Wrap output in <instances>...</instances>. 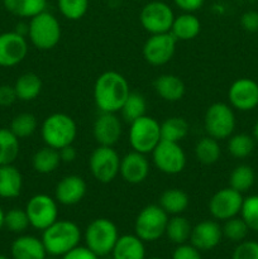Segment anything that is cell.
I'll use <instances>...</instances> for the list:
<instances>
[{
	"mask_svg": "<svg viewBox=\"0 0 258 259\" xmlns=\"http://www.w3.org/2000/svg\"><path fill=\"white\" fill-rule=\"evenodd\" d=\"M232 259H258V242L243 240L235 247Z\"/></svg>",
	"mask_w": 258,
	"mask_h": 259,
	"instance_id": "obj_42",
	"label": "cell"
},
{
	"mask_svg": "<svg viewBox=\"0 0 258 259\" xmlns=\"http://www.w3.org/2000/svg\"><path fill=\"white\" fill-rule=\"evenodd\" d=\"M28 55V42L18 32H5L0 34V66L13 67L19 65Z\"/></svg>",
	"mask_w": 258,
	"mask_h": 259,
	"instance_id": "obj_16",
	"label": "cell"
},
{
	"mask_svg": "<svg viewBox=\"0 0 258 259\" xmlns=\"http://www.w3.org/2000/svg\"><path fill=\"white\" fill-rule=\"evenodd\" d=\"M5 9L19 18H33L45 12L47 0H3Z\"/></svg>",
	"mask_w": 258,
	"mask_h": 259,
	"instance_id": "obj_29",
	"label": "cell"
},
{
	"mask_svg": "<svg viewBox=\"0 0 258 259\" xmlns=\"http://www.w3.org/2000/svg\"><path fill=\"white\" fill-rule=\"evenodd\" d=\"M222 156V148L218 139L206 136L199 139L195 146V157L200 163L205 166L217 163Z\"/></svg>",
	"mask_w": 258,
	"mask_h": 259,
	"instance_id": "obj_30",
	"label": "cell"
},
{
	"mask_svg": "<svg viewBox=\"0 0 258 259\" xmlns=\"http://www.w3.org/2000/svg\"><path fill=\"white\" fill-rule=\"evenodd\" d=\"M118 238L119 232L116 225L105 218L93 220L85 230L86 247L98 257L111 254Z\"/></svg>",
	"mask_w": 258,
	"mask_h": 259,
	"instance_id": "obj_5",
	"label": "cell"
},
{
	"mask_svg": "<svg viewBox=\"0 0 258 259\" xmlns=\"http://www.w3.org/2000/svg\"><path fill=\"white\" fill-rule=\"evenodd\" d=\"M98 259H114L113 257H109V255H103V257H99Z\"/></svg>",
	"mask_w": 258,
	"mask_h": 259,
	"instance_id": "obj_51",
	"label": "cell"
},
{
	"mask_svg": "<svg viewBox=\"0 0 258 259\" xmlns=\"http://www.w3.org/2000/svg\"><path fill=\"white\" fill-rule=\"evenodd\" d=\"M42 242L47 254L52 257H62L76 248L81 240V230L77 224L71 220H56L52 225L43 230Z\"/></svg>",
	"mask_w": 258,
	"mask_h": 259,
	"instance_id": "obj_2",
	"label": "cell"
},
{
	"mask_svg": "<svg viewBox=\"0 0 258 259\" xmlns=\"http://www.w3.org/2000/svg\"><path fill=\"white\" fill-rule=\"evenodd\" d=\"M61 14L68 20H78L89 9V0H57Z\"/></svg>",
	"mask_w": 258,
	"mask_h": 259,
	"instance_id": "obj_40",
	"label": "cell"
},
{
	"mask_svg": "<svg viewBox=\"0 0 258 259\" xmlns=\"http://www.w3.org/2000/svg\"><path fill=\"white\" fill-rule=\"evenodd\" d=\"M25 211L30 227L43 232L58 220V202L55 197L46 194H37L28 200Z\"/></svg>",
	"mask_w": 258,
	"mask_h": 259,
	"instance_id": "obj_10",
	"label": "cell"
},
{
	"mask_svg": "<svg viewBox=\"0 0 258 259\" xmlns=\"http://www.w3.org/2000/svg\"><path fill=\"white\" fill-rule=\"evenodd\" d=\"M190 125L182 116H171L161 123V139L162 141L176 142L180 143L189 134Z\"/></svg>",
	"mask_w": 258,
	"mask_h": 259,
	"instance_id": "obj_31",
	"label": "cell"
},
{
	"mask_svg": "<svg viewBox=\"0 0 258 259\" xmlns=\"http://www.w3.org/2000/svg\"><path fill=\"white\" fill-rule=\"evenodd\" d=\"M58 153H60V158L62 163H72L76 159V157H77V152H76L73 144L58 149Z\"/></svg>",
	"mask_w": 258,
	"mask_h": 259,
	"instance_id": "obj_48",
	"label": "cell"
},
{
	"mask_svg": "<svg viewBox=\"0 0 258 259\" xmlns=\"http://www.w3.org/2000/svg\"><path fill=\"white\" fill-rule=\"evenodd\" d=\"M61 25L57 18L52 13H39L30 18L28 24V38L35 48L40 51H48L55 48L61 40Z\"/></svg>",
	"mask_w": 258,
	"mask_h": 259,
	"instance_id": "obj_4",
	"label": "cell"
},
{
	"mask_svg": "<svg viewBox=\"0 0 258 259\" xmlns=\"http://www.w3.org/2000/svg\"><path fill=\"white\" fill-rule=\"evenodd\" d=\"M254 182V169L248 164H239V166L234 167V169L229 175V187L240 192V194L249 191Z\"/></svg>",
	"mask_w": 258,
	"mask_h": 259,
	"instance_id": "obj_34",
	"label": "cell"
},
{
	"mask_svg": "<svg viewBox=\"0 0 258 259\" xmlns=\"http://www.w3.org/2000/svg\"><path fill=\"white\" fill-rule=\"evenodd\" d=\"M153 163L162 174L179 175L186 166V154L180 143L162 141L152 152Z\"/></svg>",
	"mask_w": 258,
	"mask_h": 259,
	"instance_id": "obj_11",
	"label": "cell"
},
{
	"mask_svg": "<svg viewBox=\"0 0 258 259\" xmlns=\"http://www.w3.org/2000/svg\"><path fill=\"white\" fill-rule=\"evenodd\" d=\"M230 106L240 111H250L258 106V83L248 77L235 80L228 90Z\"/></svg>",
	"mask_w": 258,
	"mask_h": 259,
	"instance_id": "obj_15",
	"label": "cell"
},
{
	"mask_svg": "<svg viewBox=\"0 0 258 259\" xmlns=\"http://www.w3.org/2000/svg\"><path fill=\"white\" fill-rule=\"evenodd\" d=\"M40 136L46 146L61 149L73 144L77 136V125L72 116L65 113L48 115L40 126Z\"/></svg>",
	"mask_w": 258,
	"mask_h": 259,
	"instance_id": "obj_3",
	"label": "cell"
},
{
	"mask_svg": "<svg viewBox=\"0 0 258 259\" xmlns=\"http://www.w3.org/2000/svg\"><path fill=\"white\" fill-rule=\"evenodd\" d=\"M147 101L142 94L131 93L120 109L121 118L125 123L131 124L137 119L146 115Z\"/></svg>",
	"mask_w": 258,
	"mask_h": 259,
	"instance_id": "obj_35",
	"label": "cell"
},
{
	"mask_svg": "<svg viewBox=\"0 0 258 259\" xmlns=\"http://www.w3.org/2000/svg\"><path fill=\"white\" fill-rule=\"evenodd\" d=\"M4 217H5V211L2 209V206H0V230L4 228Z\"/></svg>",
	"mask_w": 258,
	"mask_h": 259,
	"instance_id": "obj_49",
	"label": "cell"
},
{
	"mask_svg": "<svg viewBox=\"0 0 258 259\" xmlns=\"http://www.w3.org/2000/svg\"><path fill=\"white\" fill-rule=\"evenodd\" d=\"M13 259H46L47 250L42 239L33 235H20L10 247Z\"/></svg>",
	"mask_w": 258,
	"mask_h": 259,
	"instance_id": "obj_21",
	"label": "cell"
},
{
	"mask_svg": "<svg viewBox=\"0 0 258 259\" xmlns=\"http://www.w3.org/2000/svg\"><path fill=\"white\" fill-rule=\"evenodd\" d=\"M99 257L89 249L88 247H80L77 245L76 248L71 249L66 254L62 255V259H98Z\"/></svg>",
	"mask_w": 258,
	"mask_h": 259,
	"instance_id": "obj_46",
	"label": "cell"
},
{
	"mask_svg": "<svg viewBox=\"0 0 258 259\" xmlns=\"http://www.w3.org/2000/svg\"><path fill=\"white\" fill-rule=\"evenodd\" d=\"M177 39L171 32L151 34L143 46V57L149 65L163 66L172 60Z\"/></svg>",
	"mask_w": 258,
	"mask_h": 259,
	"instance_id": "obj_13",
	"label": "cell"
},
{
	"mask_svg": "<svg viewBox=\"0 0 258 259\" xmlns=\"http://www.w3.org/2000/svg\"><path fill=\"white\" fill-rule=\"evenodd\" d=\"M18 100L14 86L0 85V106L8 108Z\"/></svg>",
	"mask_w": 258,
	"mask_h": 259,
	"instance_id": "obj_45",
	"label": "cell"
},
{
	"mask_svg": "<svg viewBox=\"0 0 258 259\" xmlns=\"http://www.w3.org/2000/svg\"><path fill=\"white\" fill-rule=\"evenodd\" d=\"M172 259H202L200 250L195 248L194 245L190 243H184V244L177 245L176 249L172 253Z\"/></svg>",
	"mask_w": 258,
	"mask_h": 259,
	"instance_id": "obj_43",
	"label": "cell"
},
{
	"mask_svg": "<svg viewBox=\"0 0 258 259\" xmlns=\"http://www.w3.org/2000/svg\"><path fill=\"white\" fill-rule=\"evenodd\" d=\"M19 154V138L8 128H0V166L13 164Z\"/></svg>",
	"mask_w": 258,
	"mask_h": 259,
	"instance_id": "obj_32",
	"label": "cell"
},
{
	"mask_svg": "<svg viewBox=\"0 0 258 259\" xmlns=\"http://www.w3.org/2000/svg\"><path fill=\"white\" fill-rule=\"evenodd\" d=\"M119 175L131 185H139L147 180L149 175V162L146 154L132 151L120 159Z\"/></svg>",
	"mask_w": 258,
	"mask_h": 259,
	"instance_id": "obj_19",
	"label": "cell"
},
{
	"mask_svg": "<svg viewBox=\"0 0 258 259\" xmlns=\"http://www.w3.org/2000/svg\"><path fill=\"white\" fill-rule=\"evenodd\" d=\"M235 114L230 105L214 103L206 109L204 115V128L206 136L222 141L228 139L235 129Z\"/></svg>",
	"mask_w": 258,
	"mask_h": 259,
	"instance_id": "obj_8",
	"label": "cell"
},
{
	"mask_svg": "<svg viewBox=\"0 0 258 259\" xmlns=\"http://www.w3.org/2000/svg\"><path fill=\"white\" fill-rule=\"evenodd\" d=\"M201 30V23L199 18L192 13H184V14L175 17L174 23L169 32L179 40H191L199 35Z\"/></svg>",
	"mask_w": 258,
	"mask_h": 259,
	"instance_id": "obj_25",
	"label": "cell"
},
{
	"mask_svg": "<svg viewBox=\"0 0 258 259\" xmlns=\"http://www.w3.org/2000/svg\"><path fill=\"white\" fill-rule=\"evenodd\" d=\"M37 118L30 113H20L13 118L9 129L18 138H28L37 131Z\"/></svg>",
	"mask_w": 258,
	"mask_h": 259,
	"instance_id": "obj_37",
	"label": "cell"
},
{
	"mask_svg": "<svg viewBox=\"0 0 258 259\" xmlns=\"http://www.w3.org/2000/svg\"><path fill=\"white\" fill-rule=\"evenodd\" d=\"M240 25L245 32H258V12L248 10V12L243 13L242 17H240Z\"/></svg>",
	"mask_w": 258,
	"mask_h": 259,
	"instance_id": "obj_44",
	"label": "cell"
},
{
	"mask_svg": "<svg viewBox=\"0 0 258 259\" xmlns=\"http://www.w3.org/2000/svg\"><path fill=\"white\" fill-rule=\"evenodd\" d=\"M30 227L29 219L25 209H20V207H13L9 211L5 212L4 217V228H7L9 232L15 233V234H20V233L25 232Z\"/></svg>",
	"mask_w": 258,
	"mask_h": 259,
	"instance_id": "obj_38",
	"label": "cell"
},
{
	"mask_svg": "<svg viewBox=\"0 0 258 259\" xmlns=\"http://www.w3.org/2000/svg\"><path fill=\"white\" fill-rule=\"evenodd\" d=\"M23 189V176L19 169L13 164L0 166V197L14 199Z\"/></svg>",
	"mask_w": 258,
	"mask_h": 259,
	"instance_id": "obj_24",
	"label": "cell"
},
{
	"mask_svg": "<svg viewBox=\"0 0 258 259\" xmlns=\"http://www.w3.org/2000/svg\"><path fill=\"white\" fill-rule=\"evenodd\" d=\"M43 83L39 76L33 72H25L18 77L14 83V90L18 100L33 101L42 93Z\"/></svg>",
	"mask_w": 258,
	"mask_h": 259,
	"instance_id": "obj_26",
	"label": "cell"
},
{
	"mask_svg": "<svg viewBox=\"0 0 258 259\" xmlns=\"http://www.w3.org/2000/svg\"><path fill=\"white\" fill-rule=\"evenodd\" d=\"M129 94L131 89L128 81L116 71L103 72L94 85V100L99 110L104 113L120 111Z\"/></svg>",
	"mask_w": 258,
	"mask_h": 259,
	"instance_id": "obj_1",
	"label": "cell"
},
{
	"mask_svg": "<svg viewBox=\"0 0 258 259\" xmlns=\"http://www.w3.org/2000/svg\"><path fill=\"white\" fill-rule=\"evenodd\" d=\"M239 214L249 230L258 233V195H250L243 199Z\"/></svg>",
	"mask_w": 258,
	"mask_h": 259,
	"instance_id": "obj_41",
	"label": "cell"
},
{
	"mask_svg": "<svg viewBox=\"0 0 258 259\" xmlns=\"http://www.w3.org/2000/svg\"><path fill=\"white\" fill-rule=\"evenodd\" d=\"M191 230L192 227L186 218L181 217V215H174V217L168 219V223H167L166 227V233L164 234L167 235V238L174 244L180 245L184 244V243H187V240H190Z\"/></svg>",
	"mask_w": 258,
	"mask_h": 259,
	"instance_id": "obj_33",
	"label": "cell"
},
{
	"mask_svg": "<svg viewBox=\"0 0 258 259\" xmlns=\"http://www.w3.org/2000/svg\"><path fill=\"white\" fill-rule=\"evenodd\" d=\"M88 191L86 181L78 175H68L62 177L56 185L55 199L60 205L72 206L85 197Z\"/></svg>",
	"mask_w": 258,
	"mask_h": 259,
	"instance_id": "obj_18",
	"label": "cell"
},
{
	"mask_svg": "<svg viewBox=\"0 0 258 259\" xmlns=\"http://www.w3.org/2000/svg\"><path fill=\"white\" fill-rule=\"evenodd\" d=\"M243 194L235 191L232 187L219 190L211 196L209 201V211L217 220H225L238 217L242 209Z\"/></svg>",
	"mask_w": 258,
	"mask_h": 259,
	"instance_id": "obj_14",
	"label": "cell"
},
{
	"mask_svg": "<svg viewBox=\"0 0 258 259\" xmlns=\"http://www.w3.org/2000/svg\"><path fill=\"white\" fill-rule=\"evenodd\" d=\"M174 2L185 13H194L204 5L205 0H174Z\"/></svg>",
	"mask_w": 258,
	"mask_h": 259,
	"instance_id": "obj_47",
	"label": "cell"
},
{
	"mask_svg": "<svg viewBox=\"0 0 258 259\" xmlns=\"http://www.w3.org/2000/svg\"><path fill=\"white\" fill-rule=\"evenodd\" d=\"M114 259H146L144 242L136 234H125L118 238L111 252Z\"/></svg>",
	"mask_w": 258,
	"mask_h": 259,
	"instance_id": "obj_23",
	"label": "cell"
},
{
	"mask_svg": "<svg viewBox=\"0 0 258 259\" xmlns=\"http://www.w3.org/2000/svg\"><path fill=\"white\" fill-rule=\"evenodd\" d=\"M175 14L169 5L163 2H151L143 7L139 14V22L149 34L167 33L171 30Z\"/></svg>",
	"mask_w": 258,
	"mask_h": 259,
	"instance_id": "obj_12",
	"label": "cell"
},
{
	"mask_svg": "<svg viewBox=\"0 0 258 259\" xmlns=\"http://www.w3.org/2000/svg\"><path fill=\"white\" fill-rule=\"evenodd\" d=\"M223 238L222 227L214 220H204L192 227L190 243L201 250H211L219 245Z\"/></svg>",
	"mask_w": 258,
	"mask_h": 259,
	"instance_id": "obj_20",
	"label": "cell"
},
{
	"mask_svg": "<svg viewBox=\"0 0 258 259\" xmlns=\"http://www.w3.org/2000/svg\"><path fill=\"white\" fill-rule=\"evenodd\" d=\"M93 134L99 146L114 147L121 137V121L116 113H104L94 121Z\"/></svg>",
	"mask_w": 258,
	"mask_h": 259,
	"instance_id": "obj_17",
	"label": "cell"
},
{
	"mask_svg": "<svg viewBox=\"0 0 258 259\" xmlns=\"http://www.w3.org/2000/svg\"><path fill=\"white\" fill-rule=\"evenodd\" d=\"M120 157L113 147L98 146L89 158V168L100 184H110L119 175Z\"/></svg>",
	"mask_w": 258,
	"mask_h": 259,
	"instance_id": "obj_9",
	"label": "cell"
},
{
	"mask_svg": "<svg viewBox=\"0 0 258 259\" xmlns=\"http://www.w3.org/2000/svg\"><path fill=\"white\" fill-rule=\"evenodd\" d=\"M255 147V139L253 136L245 133L232 134L228 138V152L232 157L243 159L253 153Z\"/></svg>",
	"mask_w": 258,
	"mask_h": 259,
	"instance_id": "obj_36",
	"label": "cell"
},
{
	"mask_svg": "<svg viewBox=\"0 0 258 259\" xmlns=\"http://www.w3.org/2000/svg\"><path fill=\"white\" fill-rule=\"evenodd\" d=\"M46 259H53V258H46Z\"/></svg>",
	"mask_w": 258,
	"mask_h": 259,
	"instance_id": "obj_54",
	"label": "cell"
},
{
	"mask_svg": "<svg viewBox=\"0 0 258 259\" xmlns=\"http://www.w3.org/2000/svg\"><path fill=\"white\" fill-rule=\"evenodd\" d=\"M62 163L60 158L58 149L52 147H43L38 149L32 157V166L35 172L40 175H50L58 168V166Z\"/></svg>",
	"mask_w": 258,
	"mask_h": 259,
	"instance_id": "obj_28",
	"label": "cell"
},
{
	"mask_svg": "<svg viewBox=\"0 0 258 259\" xmlns=\"http://www.w3.org/2000/svg\"><path fill=\"white\" fill-rule=\"evenodd\" d=\"M223 237L227 239L232 240V242L240 243L247 238L249 228L245 224L244 220L240 217L230 218V219L225 220L224 225L222 227Z\"/></svg>",
	"mask_w": 258,
	"mask_h": 259,
	"instance_id": "obj_39",
	"label": "cell"
},
{
	"mask_svg": "<svg viewBox=\"0 0 258 259\" xmlns=\"http://www.w3.org/2000/svg\"><path fill=\"white\" fill-rule=\"evenodd\" d=\"M149 259H161V258H157V257H153V258H149Z\"/></svg>",
	"mask_w": 258,
	"mask_h": 259,
	"instance_id": "obj_53",
	"label": "cell"
},
{
	"mask_svg": "<svg viewBox=\"0 0 258 259\" xmlns=\"http://www.w3.org/2000/svg\"><path fill=\"white\" fill-rule=\"evenodd\" d=\"M0 259H9V258L5 257V255H3V254H0Z\"/></svg>",
	"mask_w": 258,
	"mask_h": 259,
	"instance_id": "obj_52",
	"label": "cell"
},
{
	"mask_svg": "<svg viewBox=\"0 0 258 259\" xmlns=\"http://www.w3.org/2000/svg\"><path fill=\"white\" fill-rule=\"evenodd\" d=\"M189 195L180 189H167L161 194L158 205L168 215H181L189 207Z\"/></svg>",
	"mask_w": 258,
	"mask_h": 259,
	"instance_id": "obj_27",
	"label": "cell"
},
{
	"mask_svg": "<svg viewBox=\"0 0 258 259\" xmlns=\"http://www.w3.org/2000/svg\"><path fill=\"white\" fill-rule=\"evenodd\" d=\"M159 142H161V124L154 118L143 115L131 123L129 144L133 151L143 154L152 153Z\"/></svg>",
	"mask_w": 258,
	"mask_h": 259,
	"instance_id": "obj_7",
	"label": "cell"
},
{
	"mask_svg": "<svg viewBox=\"0 0 258 259\" xmlns=\"http://www.w3.org/2000/svg\"><path fill=\"white\" fill-rule=\"evenodd\" d=\"M153 88L157 95L168 103H176L181 100L186 91L184 81L179 76L172 73H163L158 76L154 80Z\"/></svg>",
	"mask_w": 258,
	"mask_h": 259,
	"instance_id": "obj_22",
	"label": "cell"
},
{
	"mask_svg": "<svg viewBox=\"0 0 258 259\" xmlns=\"http://www.w3.org/2000/svg\"><path fill=\"white\" fill-rule=\"evenodd\" d=\"M168 214L159 205H147L134 222V232L143 242H156L166 233Z\"/></svg>",
	"mask_w": 258,
	"mask_h": 259,
	"instance_id": "obj_6",
	"label": "cell"
},
{
	"mask_svg": "<svg viewBox=\"0 0 258 259\" xmlns=\"http://www.w3.org/2000/svg\"><path fill=\"white\" fill-rule=\"evenodd\" d=\"M253 138L255 139V142H258V120L253 126Z\"/></svg>",
	"mask_w": 258,
	"mask_h": 259,
	"instance_id": "obj_50",
	"label": "cell"
}]
</instances>
